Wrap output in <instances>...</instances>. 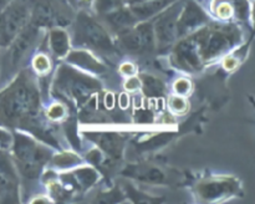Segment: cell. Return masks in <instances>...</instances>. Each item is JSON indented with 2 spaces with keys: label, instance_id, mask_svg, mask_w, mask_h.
I'll use <instances>...</instances> for the list:
<instances>
[{
  "label": "cell",
  "instance_id": "6da1fadb",
  "mask_svg": "<svg viewBox=\"0 0 255 204\" xmlns=\"http://www.w3.org/2000/svg\"><path fill=\"white\" fill-rule=\"evenodd\" d=\"M36 97L31 89L17 84L0 96V117L15 121L34 112Z\"/></svg>",
  "mask_w": 255,
  "mask_h": 204
},
{
  "label": "cell",
  "instance_id": "7a4b0ae2",
  "mask_svg": "<svg viewBox=\"0 0 255 204\" xmlns=\"http://www.w3.org/2000/svg\"><path fill=\"white\" fill-rule=\"evenodd\" d=\"M29 9L21 1L12 0L0 11V46L9 45L25 27Z\"/></svg>",
  "mask_w": 255,
  "mask_h": 204
},
{
  "label": "cell",
  "instance_id": "3957f363",
  "mask_svg": "<svg viewBox=\"0 0 255 204\" xmlns=\"http://www.w3.org/2000/svg\"><path fill=\"white\" fill-rule=\"evenodd\" d=\"M80 26H81L85 37L90 42H92V44L105 45L109 42V37H107L106 32L102 30V27L99 24H96L90 17L81 15V17H80Z\"/></svg>",
  "mask_w": 255,
  "mask_h": 204
},
{
  "label": "cell",
  "instance_id": "277c9868",
  "mask_svg": "<svg viewBox=\"0 0 255 204\" xmlns=\"http://www.w3.org/2000/svg\"><path fill=\"white\" fill-rule=\"evenodd\" d=\"M35 36H36V29H35L34 25L25 29L22 31V34H20V32L17 34V36L15 37V45L11 51V60L14 64L21 59V56L26 51L27 47L30 46V44L35 39Z\"/></svg>",
  "mask_w": 255,
  "mask_h": 204
},
{
  "label": "cell",
  "instance_id": "5b68a950",
  "mask_svg": "<svg viewBox=\"0 0 255 204\" xmlns=\"http://www.w3.org/2000/svg\"><path fill=\"white\" fill-rule=\"evenodd\" d=\"M172 1L173 0H147V1L142 0V1H138L139 4H136L132 7V12L137 17H148L161 11Z\"/></svg>",
  "mask_w": 255,
  "mask_h": 204
},
{
  "label": "cell",
  "instance_id": "8992f818",
  "mask_svg": "<svg viewBox=\"0 0 255 204\" xmlns=\"http://www.w3.org/2000/svg\"><path fill=\"white\" fill-rule=\"evenodd\" d=\"M156 31L158 37L162 40H171L176 32V12L171 9L166 15L158 20L156 25Z\"/></svg>",
  "mask_w": 255,
  "mask_h": 204
},
{
  "label": "cell",
  "instance_id": "52a82bcc",
  "mask_svg": "<svg viewBox=\"0 0 255 204\" xmlns=\"http://www.w3.org/2000/svg\"><path fill=\"white\" fill-rule=\"evenodd\" d=\"M203 20V14L199 10V7H197L196 5L189 2L187 5L186 10H184L183 15L181 17V21H179V29H189V27H193L194 25H197L198 22H201Z\"/></svg>",
  "mask_w": 255,
  "mask_h": 204
},
{
  "label": "cell",
  "instance_id": "ba28073f",
  "mask_svg": "<svg viewBox=\"0 0 255 204\" xmlns=\"http://www.w3.org/2000/svg\"><path fill=\"white\" fill-rule=\"evenodd\" d=\"M51 45L56 54L64 55L67 51V35L61 30H54L51 32Z\"/></svg>",
  "mask_w": 255,
  "mask_h": 204
},
{
  "label": "cell",
  "instance_id": "9c48e42d",
  "mask_svg": "<svg viewBox=\"0 0 255 204\" xmlns=\"http://www.w3.org/2000/svg\"><path fill=\"white\" fill-rule=\"evenodd\" d=\"M143 89L149 96H159L163 94V85L161 84V81L149 76L143 77Z\"/></svg>",
  "mask_w": 255,
  "mask_h": 204
},
{
  "label": "cell",
  "instance_id": "30bf717a",
  "mask_svg": "<svg viewBox=\"0 0 255 204\" xmlns=\"http://www.w3.org/2000/svg\"><path fill=\"white\" fill-rule=\"evenodd\" d=\"M227 37L222 34H217L212 36V39L209 40L208 49H207V54L208 55H214L218 54L221 50L226 49L227 47Z\"/></svg>",
  "mask_w": 255,
  "mask_h": 204
},
{
  "label": "cell",
  "instance_id": "8fae6325",
  "mask_svg": "<svg viewBox=\"0 0 255 204\" xmlns=\"http://www.w3.org/2000/svg\"><path fill=\"white\" fill-rule=\"evenodd\" d=\"M168 104L174 113H183L187 109L186 100L183 99V96H178V95L177 96H172L169 99Z\"/></svg>",
  "mask_w": 255,
  "mask_h": 204
},
{
  "label": "cell",
  "instance_id": "7c38bea8",
  "mask_svg": "<svg viewBox=\"0 0 255 204\" xmlns=\"http://www.w3.org/2000/svg\"><path fill=\"white\" fill-rule=\"evenodd\" d=\"M0 176H4L6 178H10L12 176V169L9 159L1 151H0Z\"/></svg>",
  "mask_w": 255,
  "mask_h": 204
},
{
  "label": "cell",
  "instance_id": "4fadbf2b",
  "mask_svg": "<svg viewBox=\"0 0 255 204\" xmlns=\"http://www.w3.org/2000/svg\"><path fill=\"white\" fill-rule=\"evenodd\" d=\"M189 90H191V84H189L188 80L181 79L174 84V91L178 96H186Z\"/></svg>",
  "mask_w": 255,
  "mask_h": 204
},
{
  "label": "cell",
  "instance_id": "5bb4252c",
  "mask_svg": "<svg viewBox=\"0 0 255 204\" xmlns=\"http://www.w3.org/2000/svg\"><path fill=\"white\" fill-rule=\"evenodd\" d=\"M34 67L37 72H40V74L47 71V70H49V60H47L44 55H39L37 57H35Z\"/></svg>",
  "mask_w": 255,
  "mask_h": 204
},
{
  "label": "cell",
  "instance_id": "9a60e30c",
  "mask_svg": "<svg viewBox=\"0 0 255 204\" xmlns=\"http://www.w3.org/2000/svg\"><path fill=\"white\" fill-rule=\"evenodd\" d=\"M64 114H65V109H64V107L60 106V104H55V106H52L51 108L49 109L50 118L59 119V118H61Z\"/></svg>",
  "mask_w": 255,
  "mask_h": 204
},
{
  "label": "cell",
  "instance_id": "2e32d148",
  "mask_svg": "<svg viewBox=\"0 0 255 204\" xmlns=\"http://www.w3.org/2000/svg\"><path fill=\"white\" fill-rule=\"evenodd\" d=\"M217 14H218L221 17H223V19H226V17H229L232 14H233V10H232L231 5L223 2V4L219 5L218 9H217Z\"/></svg>",
  "mask_w": 255,
  "mask_h": 204
},
{
  "label": "cell",
  "instance_id": "e0dca14e",
  "mask_svg": "<svg viewBox=\"0 0 255 204\" xmlns=\"http://www.w3.org/2000/svg\"><path fill=\"white\" fill-rule=\"evenodd\" d=\"M141 86V81H139L138 79H136L134 76H131L128 80H127V82L125 84V87H126V90H128V91H134V90H137L138 87Z\"/></svg>",
  "mask_w": 255,
  "mask_h": 204
},
{
  "label": "cell",
  "instance_id": "ac0fdd59",
  "mask_svg": "<svg viewBox=\"0 0 255 204\" xmlns=\"http://www.w3.org/2000/svg\"><path fill=\"white\" fill-rule=\"evenodd\" d=\"M10 143V137L6 132L0 129V148H5Z\"/></svg>",
  "mask_w": 255,
  "mask_h": 204
},
{
  "label": "cell",
  "instance_id": "d6986e66",
  "mask_svg": "<svg viewBox=\"0 0 255 204\" xmlns=\"http://www.w3.org/2000/svg\"><path fill=\"white\" fill-rule=\"evenodd\" d=\"M121 72L122 74H126L127 76H132L136 72V69H134L132 64H124L121 66Z\"/></svg>",
  "mask_w": 255,
  "mask_h": 204
},
{
  "label": "cell",
  "instance_id": "ffe728a7",
  "mask_svg": "<svg viewBox=\"0 0 255 204\" xmlns=\"http://www.w3.org/2000/svg\"><path fill=\"white\" fill-rule=\"evenodd\" d=\"M237 66V61L233 59V57H228V59H226V61H224V67H227V69H233V67Z\"/></svg>",
  "mask_w": 255,
  "mask_h": 204
},
{
  "label": "cell",
  "instance_id": "44dd1931",
  "mask_svg": "<svg viewBox=\"0 0 255 204\" xmlns=\"http://www.w3.org/2000/svg\"><path fill=\"white\" fill-rule=\"evenodd\" d=\"M12 0H0V11H1L2 9H4L5 6H6L7 4H9V2H11Z\"/></svg>",
  "mask_w": 255,
  "mask_h": 204
},
{
  "label": "cell",
  "instance_id": "7402d4cb",
  "mask_svg": "<svg viewBox=\"0 0 255 204\" xmlns=\"http://www.w3.org/2000/svg\"><path fill=\"white\" fill-rule=\"evenodd\" d=\"M107 102H109V107L111 108L112 106H114V96L112 95H107Z\"/></svg>",
  "mask_w": 255,
  "mask_h": 204
},
{
  "label": "cell",
  "instance_id": "603a6c76",
  "mask_svg": "<svg viewBox=\"0 0 255 204\" xmlns=\"http://www.w3.org/2000/svg\"><path fill=\"white\" fill-rule=\"evenodd\" d=\"M121 106L127 107V97L126 95H121Z\"/></svg>",
  "mask_w": 255,
  "mask_h": 204
}]
</instances>
